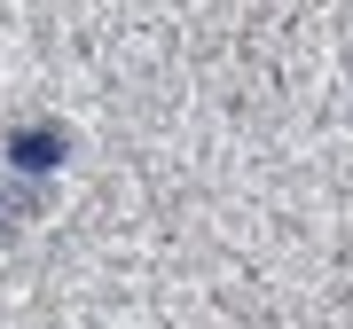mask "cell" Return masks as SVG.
<instances>
[{
  "label": "cell",
  "instance_id": "2",
  "mask_svg": "<svg viewBox=\"0 0 353 329\" xmlns=\"http://www.w3.org/2000/svg\"><path fill=\"white\" fill-rule=\"evenodd\" d=\"M39 204H48V189H39V180H0V235L32 228V220H39Z\"/></svg>",
  "mask_w": 353,
  "mask_h": 329
},
{
  "label": "cell",
  "instance_id": "1",
  "mask_svg": "<svg viewBox=\"0 0 353 329\" xmlns=\"http://www.w3.org/2000/svg\"><path fill=\"white\" fill-rule=\"evenodd\" d=\"M71 149H79V141H71L63 118H16V126L0 134V157H8V173H16V180H39V189H48V180L71 164Z\"/></svg>",
  "mask_w": 353,
  "mask_h": 329
}]
</instances>
